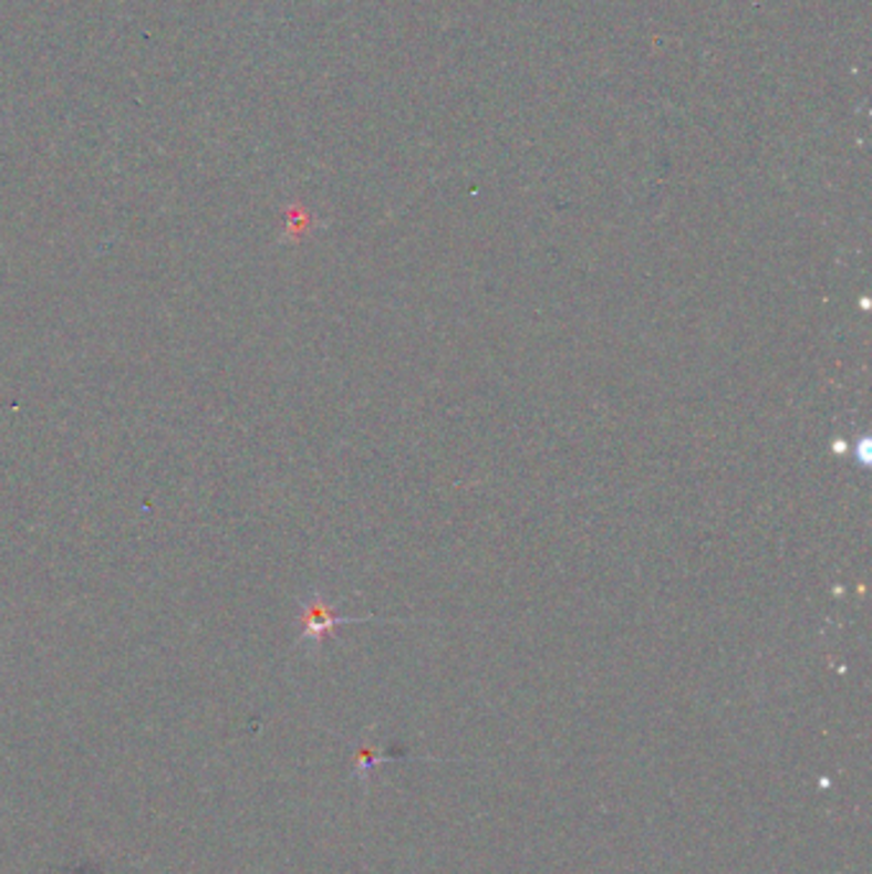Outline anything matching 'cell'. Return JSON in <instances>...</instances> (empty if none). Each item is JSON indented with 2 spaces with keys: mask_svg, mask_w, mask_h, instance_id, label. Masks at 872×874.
I'll return each instance as SVG.
<instances>
[{
  "mask_svg": "<svg viewBox=\"0 0 872 874\" xmlns=\"http://www.w3.org/2000/svg\"><path fill=\"white\" fill-rule=\"evenodd\" d=\"M300 639L298 645L312 647V653H318L320 645L328 634H333L343 624H356L366 620H356V616H339L333 612V606L328 604V599L320 591H312L308 599L300 604Z\"/></svg>",
  "mask_w": 872,
  "mask_h": 874,
  "instance_id": "obj_1",
  "label": "cell"
},
{
  "mask_svg": "<svg viewBox=\"0 0 872 874\" xmlns=\"http://www.w3.org/2000/svg\"><path fill=\"white\" fill-rule=\"evenodd\" d=\"M392 760H399L397 755H386L382 745H374V741H364L356 749V755H353V774L361 780V785H366L368 780V772L374 770L376 764L382 762H392Z\"/></svg>",
  "mask_w": 872,
  "mask_h": 874,
  "instance_id": "obj_2",
  "label": "cell"
}]
</instances>
